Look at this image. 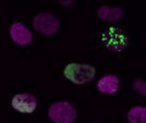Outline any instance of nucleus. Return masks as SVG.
I'll return each instance as SVG.
<instances>
[{
  "mask_svg": "<svg viewBox=\"0 0 146 123\" xmlns=\"http://www.w3.org/2000/svg\"><path fill=\"white\" fill-rule=\"evenodd\" d=\"M66 78L74 84L83 85L91 82L96 74V70L94 66L88 63H68L63 71Z\"/></svg>",
  "mask_w": 146,
  "mask_h": 123,
  "instance_id": "nucleus-1",
  "label": "nucleus"
},
{
  "mask_svg": "<svg viewBox=\"0 0 146 123\" xmlns=\"http://www.w3.org/2000/svg\"><path fill=\"white\" fill-rule=\"evenodd\" d=\"M133 88L140 95H143V96H145V95H146V83L143 79H136L133 83Z\"/></svg>",
  "mask_w": 146,
  "mask_h": 123,
  "instance_id": "nucleus-9",
  "label": "nucleus"
},
{
  "mask_svg": "<svg viewBox=\"0 0 146 123\" xmlns=\"http://www.w3.org/2000/svg\"><path fill=\"white\" fill-rule=\"evenodd\" d=\"M48 115L54 123H73L77 111L68 101H57L49 107Z\"/></svg>",
  "mask_w": 146,
  "mask_h": 123,
  "instance_id": "nucleus-2",
  "label": "nucleus"
},
{
  "mask_svg": "<svg viewBox=\"0 0 146 123\" xmlns=\"http://www.w3.org/2000/svg\"><path fill=\"white\" fill-rule=\"evenodd\" d=\"M33 27L44 35H54L60 28V21L52 13L42 12L33 19Z\"/></svg>",
  "mask_w": 146,
  "mask_h": 123,
  "instance_id": "nucleus-3",
  "label": "nucleus"
},
{
  "mask_svg": "<svg viewBox=\"0 0 146 123\" xmlns=\"http://www.w3.org/2000/svg\"><path fill=\"white\" fill-rule=\"evenodd\" d=\"M129 123H146V107L133 106L127 115Z\"/></svg>",
  "mask_w": 146,
  "mask_h": 123,
  "instance_id": "nucleus-8",
  "label": "nucleus"
},
{
  "mask_svg": "<svg viewBox=\"0 0 146 123\" xmlns=\"http://www.w3.org/2000/svg\"><path fill=\"white\" fill-rule=\"evenodd\" d=\"M91 123H99V122H91Z\"/></svg>",
  "mask_w": 146,
  "mask_h": 123,
  "instance_id": "nucleus-11",
  "label": "nucleus"
},
{
  "mask_svg": "<svg viewBox=\"0 0 146 123\" xmlns=\"http://www.w3.org/2000/svg\"><path fill=\"white\" fill-rule=\"evenodd\" d=\"M12 107L21 113H32L36 108V99L32 94L21 93L16 94L11 101Z\"/></svg>",
  "mask_w": 146,
  "mask_h": 123,
  "instance_id": "nucleus-4",
  "label": "nucleus"
},
{
  "mask_svg": "<svg viewBox=\"0 0 146 123\" xmlns=\"http://www.w3.org/2000/svg\"><path fill=\"white\" fill-rule=\"evenodd\" d=\"M123 16V10L121 7H110L101 6L98 10V17L106 22H115L118 21Z\"/></svg>",
  "mask_w": 146,
  "mask_h": 123,
  "instance_id": "nucleus-7",
  "label": "nucleus"
},
{
  "mask_svg": "<svg viewBox=\"0 0 146 123\" xmlns=\"http://www.w3.org/2000/svg\"><path fill=\"white\" fill-rule=\"evenodd\" d=\"M60 3L62 4V5H66V6H67V5L71 6V5H73V4H74V1H68V3H67V1H60Z\"/></svg>",
  "mask_w": 146,
  "mask_h": 123,
  "instance_id": "nucleus-10",
  "label": "nucleus"
},
{
  "mask_svg": "<svg viewBox=\"0 0 146 123\" xmlns=\"http://www.w3.org/2000/svg\"><path fill=\"white\" fill-rule=\"evenodd\" d=\"M10 38L15 44L20 45V47H25V45H28L32 42L33 34L23 23L13 22L10 27Z\"/></svg>",
  "mask_w": 146,
  "mask_h": 123,
  "instance_id": "nucleus-5",
  "label": "nucleus"
},
{
  "mask_svg": "<svg viewBox=\"0 0 146 123\" xmlns=\"http://www.w3.org/2000/svg\"><path fill=\"white\" fill-rule=\"evenodd\" d=\"M96 88L101 94L115 95L119 89V79L115 74H106L98 80Z\"/></svg>",
  "mask_w": 146,
  "mask_h": 123,
  "instance_id": "nucleus-6",
  "label": "nucleus"
}]
</instances>
